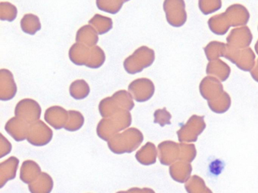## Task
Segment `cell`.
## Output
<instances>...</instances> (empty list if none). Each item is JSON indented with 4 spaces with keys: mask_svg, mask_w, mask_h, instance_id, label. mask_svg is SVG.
<instances>
[{
    "mask_svg": "<svg viewBox=\"0 0 258 193\" xmlns=\"http://www.w3.org/2000/svg\"><path fill=\"white\" fill-rule=\"evenodd\" d=\"M132 116L129 110H122L108 118H104L98 124L96 132L102 140L108 141L120 131L131 126Z\"/></svg>",
    "mask_w": 258,
    "mask_h": 193,
    "instance_id": "1",
    "label": "cell"
},
{
    "mask_svg": "<svg viewBox=\"0 0 258 193\" xmlns=\"http://www.w3.org/2000/svg\"><path fill=\"white\" fill-rule=\"evenodd\" d=\"M143 141V134L135 128H128L126 131L114 135L108 141L110 150L115 154L131 153L138 149Z\"/></svg>",
    "mask_w": 258,
    "mask_h": 193,
    "instance_id": "2",
    "label": "cell"
},
{
    "mask_svg": "<svg viewBox=\"0 0 258 193\" xmlns=\"http://www.w3.org/2000/svg\"><path fill=\"white\" fill-rule=\"evenodd\" d=\"M134 98L130 92L118 90L112 96L101 101L99 106V113L103 118H108L122 110H132L134 109Z\"/></svg>",
    "mask_w": 258,
    "mask_h": 193,
    "instance_id": "3",
    "label": "cell"
},
{
    "mask_svg": "<svg viewBox=\"0 0 258 193\" xmlns=\"http://www.w3.org/2000/svg\"><path fill=\"white\" fill-rule=\"evenodd\" d=\"M155 54L154 50L147 46L137 48L132 55L125 59L123 66L129 74L141 72L145 68L152 66L155 61Z\"/></svg>",
    "mask_w": 258,
    "mask_h": 193,
    "instance_id": "4",
    "label": "cell"
},
{
    "mask_svg": "<svg viewBox=\"0 0 258 193\" xmlns=\"http://www.w3.org/2000/svg\"><path fill=\"white\" fill-rule=\"evenodd\" d=\"M223 57L236 65L237 67L240 69L246 72L251 71L256 63V56L250 48L238 49L227 45Z\"/></svg>",
    "mask_w": 258,
    "mask_h": 193,
    "instance_id": "5",
    "label": "cell"
},
{
    "mask_svg": "<svg viewBox=\"0 0 258 193\" xmlns=\"http://www.w3.org/2000/svg\"><path fill=\"white\" fill-rule=\"evenodd\" d=\"M163 9L170 25L180 27L186 22L187 14L184 0H164Z\"/></svg>",
    "mask_w": 258,
    "mask_h": 193,
    "instance_id": "6",
    "label": "cell"
},
{
    "mask_svg": "<svg viewBox=\"0 0 258 193\" xmlns=\"http://www.w3.org/2000/svg\"><path fill=\"white\" fill-rule=\"evenodd\" d=\"M15 114L16 117L31 125L40 120L41 107L37 101L27 98L19 101L16 105Z\"/></svg>",
    "mask_w": 258,
    "mask_h": 193,
    "instance_id": "7",
    "label": "cell"
},
{
    "mask_svg": "<svg viewBox=\"0 0 258 193\" xmlns=\"http://www.w3.org/2000/svg\"><path fill=\"white\" fill-rule=\"evenodd\" d=\"M52 136L53 132L51 128L39 120L30 125L27 140L33 146H46L52 140Z\"/></svg>",
    "mask_w": 258,
    "mask_h": 193,
    "instance_id": "8",
    "label": "cell"
},
{
    "mask_svg": "<svg viewBox=\"0 0 258 193\" xmlns=\"http://www.w3.org/2000/svg\"><path fill=\"white\" fill-rule=\"evenodd\" d=\"M128 90L137 102H146L153 96L155 85L149 78H138L130 84Z\"/></svg>",
    "mask_w": 258,
    "mask_h": 193,
    "instance_id": "9",
    "label": "cell"
},
{
    "mask_svg": "<svg viewBox=\"0 0 258 193\" xmlns=\"http://www.w3.org/2000/svg\"><path fill=\"white\" fill-rule=\"evenodd\" d=\"M253 36L248 27H241L231 30L229 36L226 37L227 45L233 48L243 49L248 48L251 43Z\"/></svg>",
    "mask_w": 258,
    "mask_h": 193,
    "instance_id": "10",
    "label": "cell"
},
{
    "mask_svg": "<svg viewBox=\"0 0 258 193\" xmlns=\"http://www.w3.org/2000/svg\"><path fill=\"white\" fill-rule=\"evenodd\" d=\"M17 93V85L15 82L13 73L9 69L0 70V100L10 101Z\"/></svg>",
    "mask_w": 258,
    "mask_h": 193,
    "instance_id": "11",
    "label": "cell"
},
{
    "mask_svg": "<svg viewBox=\"0 0 258 193\" xmlns=\"http://www.w3.org/2000/svg\"><path fill=\"white\" fill-rule=\"evenodd\" d=\"M44 119L55 129H61L67 125L69 119V111L59 106H54L46 110Z\"/></svg>",
    "mask_w": 258,
    "mask_h": 193,
    "instance_id": "12",
    "label": "cell"
},
{
    "mask_svg": "<svg viewBox=\"0 0 258 193\" xmlns=\"http://www.w3.org/2000/svg\"><path fill=\"white\" fill-rule=\"evenodd\" d=\"M231 27L244 26L248 22L250 18L247 9L242 5L234 4L229 6L225 12Z\"/></svg>",
    "mask_w": 258,
    "mask_h": 193,
    "instance_id": "13",
    "label": "cell"
},
{
    "mask_svg": "<svg viewBox=\"0 0 258 193\" xmlns=\"http://www.w3.org/2000/svg\"><path fill=\"white\" fill-rule=\"evenodd\" d=\"M29 124L18 117H13L6 124L7 132L16 141H23L28 137Z\"/></svg>",
    "mask_w": 258,
    "mask_h": 193,
    "instance_id": "14",
    "label": "cell"
},
{
    "mask_svg": "<svg viewBox=\"0 0 258 193\" xmlns=\"http://www.w3.org/2000/svg\"><path fill=\"white\" fill-rule=\"evenodd\" d=\"M200 92L204 98L211 100L215 96H220L223 92V85L220 80L215 77H205L200 84Z\"/></svg>",
    "mask_w": 258,
    "mask_h": 193,
    "instance_id": "15",
    "label": "cell"
},
{
    "mask_svg": "<svg viewBox=\"0 0 258 193\" xmlns=\"http://www.w3.org/2000/svg\"><path fill=\"white\" fill-rule=\"evenodd\" d=\"M91 55V48L82 43L74 44L69 50V58L78 66H86Z\"/></svg>",
    "mask_w": 258,
    "mask_h": 193,
    "instance_id": "16",
    "label": "cell"
},
{
    "mask_svg": "<svg viewBox=\"0 0 258 193\" xmlns=\"http://www.w3.org/2000/svg\"><path fill=\"white\" fill-rule=\"evenodd\" d=\"M19 160L16 157H10L0 164V186H4L10 179L16 178Z\"/></svg>",
    "mask_w": 258,
    "mask_h": 193,
    "instance_id": "17",
    "label": "cell"
},
{
    "mask_svg": "<svg viewBox=\"0 0 258 193\" xmlns=\"http://www.w3.org/2000/svg\"><path fill=\"white\" fill-rule=\"evenodd\" d=\"M206 72L208 75H214L220 81H224L229 78L231 69L227 63L220 59H217L208 63Z\"/></svg>",
    "mask_w": 258,
    "mask_h": 193,
    "instance_id": "18",
    "label": "cell"
},
{
    "mask_svg": "<svg viewBox=\"0 0 258 193\" xmlns=\"http://www.w3.org/2000/svg\"><path fill=\"white\" fill-rule=\"evenodd\" d=\"M76 41L78 43H82L92 48L96 46L99 42V36L94 27L88 24L83 26L78 30L76 35Z\"/></svg>",
    "mask_w": 258,
    "mask_h": 193,
    "instance_id": "19",
    "label": "cell"
},
{
    "mask_svg": "<svg viewBox=\"0 0 258 193\" xmlns=\"http://www.w3.org/2000/svg\"><path fill=\"white\" fill-rule=\"evenodd\" d=\"M41 173V169L37 163L32 160H27L22 164L20 179L25 183L31 184L40 176Z\"/></svg>",
    "mask_w": 258,
    "mask_h": 193,
    "instance_id": "20",
    "label": "cell"
},
{
    "mask_svg": "<svg viewBox=\"0 0 258 193\" xmlns=\"http://www.w3.org/2000/svg\"><path fill=\"white\" fill-rule=\"evenodd\" d=\"M28 188L31 193H50L53 188V180L48 173L43 172L34 182L29 184Z\"/></svg>",
    "mask_w": 258,
    "mask_h": 193,
    "instance_id": "21",
    "label": "cell"
},
{
    "mask_svg": "<svg viewBox=\"0 0 258 193\" xmlns=\"http://www.w3.org/2000/svg\"><path fill=\"white\" fill-rule=\"evenodd\" d=\"M157 155L158 152L155 145L150 142H148L136 153V158L140 164L150 165L156 162Z\"/></svg>",
    "mask_w": 258,
    "mask_h": 193,
    "instance_id": "22",
    "label": "cell"
},
{
    "mask_svg": "<svg viewBox=\"0 0 258 193\" xmlns=\"http://www.w3.org/2000/svg\"><path fill=\"white\" fill-rule=\"evenodd\" d=\"M208 24L211 31L219 36L226 34L231 27L225 12L210 18Z\"/></svg>",
    "mask_w": 258,
    "mask_h": 193,
    "instance_id": "23",
    "label": "cell"
},
{
    "mask_svg": "<svg viewBox=\"0 0 258 193\" xmlns=\"http://www.w3.org/2000/svg\"><path fill=\"white\" fill-rule=\"evenodd\" d=\"M89 24L94 27L98 34L103 35L109 32L113 27V21L111 18L103 15L96 14L91 20L89 21Z\"/></svg>",
    "mask_w": 258,
    "mask_h": 193,
    "instance_id": "24",
    "label": "cell"
},
{
    "mask_svg": "<svg viewBox=\"0 0 258 193\" xmlns=\"http://www.w3.org/2000/svg\"><path fill=\"white\" fill-rule=\"evenodd\" d=\"M21 27L27 34L34 35L41 29L40 18L33 14H27L21 21Z\"/></svg>",
    "mask_w": 258,
    "mask_h": 193,
    "instance_id": "25",
    "label": "cell"
},
{
    "mask_svg": "<svg viewBox=\"0 0 258 193\" xmlns=\"http://www.w3.org/2000/svg\"><path fill=\"white\" fill-rule=\"evenodd\" d=\"M226 45H227L226 44L217 42V41H213L208 44L204 48L208 60L209 61H212V60H217L220 57H223L226 52Z\"/></svg>",
    "mask_w": 258,
    "mask_h": 193,
    "instance_id": "26",
    "label": "cell"
},
{
    "mask_svg": "<svg viewBox=\"0 0 258 193\" xmlns=\"http://www.w3.org/2000/svg\"><path fill=\"white\" fill-rule=\"evenodd\" d=\"M90 92V86L85 80H76L71 84L70 94L75 99H84L88 96Z\"/></svg>",
    "mask_w": 258,
    "mask_h": 193,
    "instance_id": "27",
    "label": "cell"
},
{
    "mask_svg": "<svg viewBox=\"0 0 258 193\" xmlns=\"http://www.w3.org/2000/svg\"><path fill=\"white\" fill-rule=\"evenodd\" d=\"M123 3V0H96V6L99 10L111 15L120 12Z\"/></svg>",
    "mask_w": 258,
    "mask_h": 193,
    "instance_id": "28",
    "label": "cell"
},
{
    "mask_svg": "<svg viewBox=\"0 0 258 193\" xmlns=\"http://www.w3.org/2000/svg\"><path fill=\"white\" fill-rule=\"evenodd\" d=\"M105 60V52L100 47L96 45V46L91 48V55H90V60H89L86 66L92 68V69H97V68L101 67L103 65Z\"/></svg>",
    "mask_w": 258,
    "mask_h": 193,
    "instance_id": "29",
    "label": "cell"
},
{
    "mask_svg": "<svg viewBox=\"0 0 258 193\" xmlns=\"http://www.w3.org/2000/svg\"><path fill=\"white\" fill-rule=\"evenodd\" d=\"M69 119L64 129L68 131H76L81 129L84 124V117L81 113L75 110H69Z\"/></svg>",
    "mask_w": 258,
    "mask_h": 193,
    "instance_id": "30",
    "label": "cell"
},
{
    "mask_svg": "<svg viewBox=\"0 0 258 193\" xmlns=\"http://www.w3.org/2000/svg\"><path fill=\"white\" fill-rule=\"evenodd\" d=\"M218 99L214 101L208 102V105L213 111L217 113H224L230 107L231 100L229 94L223 91L220 96H217Z\"/></svg>",
    "mask_w": 258,
    "mask_h": 193,
    "instance_id": "31",
    "label": "cell"
},
{
    "mask_svg": "<svg viewBox=\"0 0 258 193\" xmlns=\"http://www.w3.org/2000/svg\"><path fill=\"white\" fill-rule=\"evenodd\" d=\"M17 8L8 2L0 3V19L12 22L17 17Z\"/></svg>",
    "mask_w": 258,
    "mask_h": 193,
    "instance_id": "32",
    "label": "cell"
},
{
    "mask_svg": "<svg viewBox=\"0 0 258 193\" xmlns=\"http://www.w3.org/2000/svg\"><path fill=\"white\" fill-rule=\"evenodd\" d=\"M199 9L204 15H208L210 14L217 12L221 9V0H199Z\"/></svg>",
    "mask_w": 258,
    "mask_h": 193,
    "instance_id": "33",
    "label": "cell"
},
{
    "mask_svg": "<svg viewBox=\"0 0 258 193\" xmlns=\"http://www.w3.org/2000/svg\"><path fill=\"white\" fill-rule=\"evenodd\" d=\"M155 116V123L159 124L161 126L164 127L165 125H170L171 115L167 111L166 108L161 110H157L154 113Z\"/></svg>",
    "mask_w": 258,
    "mask_h": 193,
    "instance_id": "34",
    "label": "cell"
},
{
    "mask_svg": "<svg viewBox=\"0 0 258 193\" xmlns=\"http://www.w3.org/2000/svg\"><path fill=\"white\" fill-rule=\"evenodd\" d=\"M12 150L11 143L5 138L4 134H1V142H0V158H4L5 155L10 153Z\"/></svg>",
    "mask_w": 258,
    "mask_h": 193,
    "instance_id": "35",
    "label": "cell"
},
{
    "mask_svg": "<svg viewBox=\"0 0 258 193\" xmlns=\"http://www.w3.org/2000/svg\"><path fill=\"white\" fill-rule=\"evenodd\" d=\"M117 193H155L154 190L151 189L149 188H140L137 187L130 188L127 191H120Z\"/></svg>",
    "mask_w": 258,
    "mask_h": 193,
    "instance_id": "36",
    "label": "cell"
},
{
    "mask_svg": "<svg viewBox=\"0 0 258 193\" xmlns=\"http://www.w3.org/2000/svg\"><path fill=\"white\" fill-rule=\"evenodd\" d=\"M250 75L253 77V79L258 82V60L255 63L254 66L250 71Z\"/></svg>",
    "mask_w": 258,
    "mask_h": 193,
    "instance_id": "37",
    "label": "cell"
},
{
    "mask_svg": "<svg viewBox=\"0 0 258 193\" xmlns=\"http://www.w3.org/2000/svg\"><path fill=\"white\" fill-rule=\"evenodd\" d=\"M255 51H256V53L258 55V40L257 42H256V43L255 44Z\"/></svg>",
    "mask_w": 258,
    "mask_h": 193,
    "instance_id": "38",
    "label": "cell"
},
{
    "mask_svg": "<svg viewBox=\"0 0 258 193\" xmlns=\"http://www.w3.org/2000/svg\"><path fill=\"white\" fill-rule=\"evenodd\" d=\"M128 1H130V0H123V2H124V3H126V2Z\"/></svg>",
    "mask_w": 258,
    "mask_h": 193,
    "instance_id": "39",
    "label": "cell"
}]
</instances>
